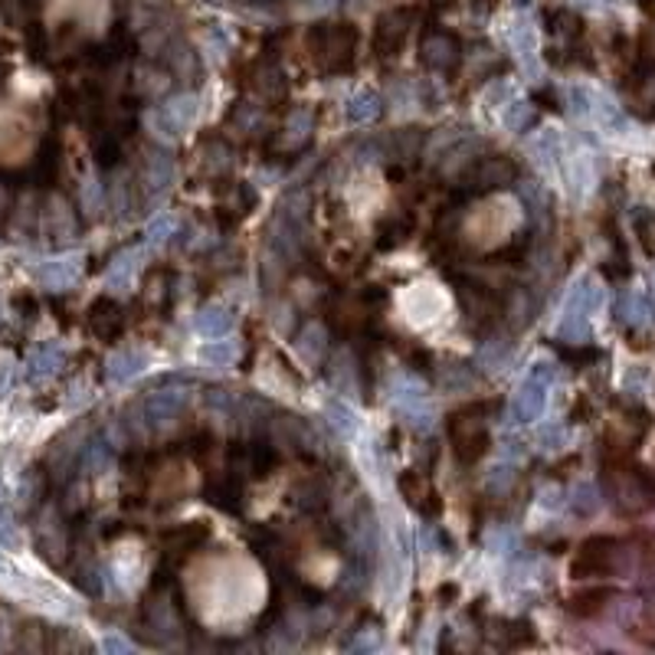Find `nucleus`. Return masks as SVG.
Here are the masks:
<instances>
[{
  "label": "nucleus",
  "instance_id": "f257e3e1",
  "mask_svg": "<svg viewBox=\"0 0 655 655\" xmlns=\"http://www.w3.org/2000/svg\"><path fill=\"white\" fill-rule=\"evenodd\" d=\"M40 276H43V282H49V286H69L76 278V266L73 262H49Z\"/></svg>",
  "mask_w": 655,
  "mask_h": 655
},
{
  "label": "nucleus",
  "instance_id": "f03ea898",
  "mask_svg": "<svg viewBox=\"0 0 655 655\" xmlns=\"http://www.w3.org/2000/svg\"><path fill=\"white\" fill-rule=\"evenodd\" d=\"M56 364H59V354L56 351H36L30 358V368H33V377H40V374H49V370H56Z\"/></svg>",
  "mask_w": 655,
  "mask_h": 655
}]
</instances>
